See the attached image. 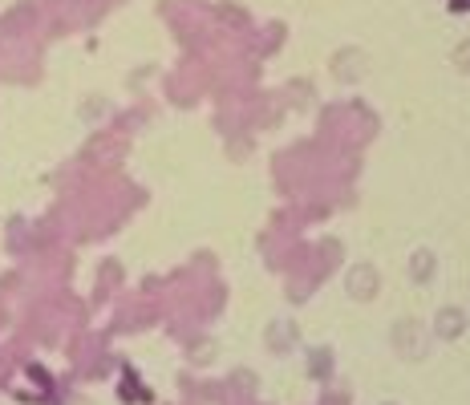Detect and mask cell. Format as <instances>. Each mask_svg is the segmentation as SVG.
Instances as JSON below:
<instances>
[{"label": "cell", "mask_w": 470, "mask_h": 405, "mask_svg": "<svg viewBox=\"0 0 470 405\" xmlns=\"http://www.w3.org/2000/svg\"><path fill=\"white\" fill-rule=\"evenodd\" d=\"M454 8H470V0H454Z\"/></svg>", "instance_id": "obj_1"}]
</instances>
